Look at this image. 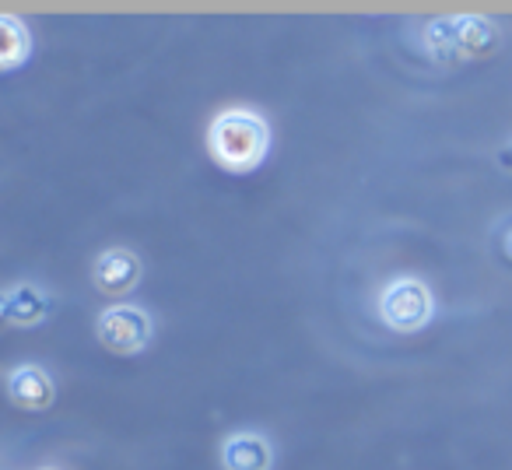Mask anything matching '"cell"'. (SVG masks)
Listing matches in <instances>:
<instances>
[{"mask_svg":"<svg viewBox=\"0 0 512 470\" xmlns=\"http://www.w3.org/2000/svg\"><path fill=\"white\" fill-rule=\"evenodd\" d=\"M221 467L225 470H271L274 446L260 432H235L221 446Z\"/></svg>","mask_w":512,"mask_h":470,"instance_id":"52a82bcc","label":"cell"},{"mask_svg":"<svg viewBox=\"0 0 512 470\" xmlns=\"http://www.w3.org/2000/svg\"><path fill=\"white\" fill-rule=\"evenodd\" d=\"M8 320V295H0V323Z\"/></svg>","mask_w":512,"mask_h":470,"instance_id":"8fae6325","label":"cell"},{"mask_svg":"<svg viewBox=\"0 0 512 470\" xmlns=\"http://www.w3.org/2000/svg\"><path fill=\"white\" fill-rule=\"evenodd\" d=\"M498 162H502V169H505V172H512V141L505 144L502 151H498Z\"/></svg>","mask_w":512,"mask_h":470,"instance_id":"30bf717a","label":"cell"},{"mask_svg":"<svg viewBox=\"0 0 512 470\" xmlns=\"http://www.w3.org/2000/svg\"><path fill=\"white\" fill-rule=\"evenodd\" d=\"M425 46L442 64L484 60L498 50V25L481 15L435 18L432 25H425Z\"/></svg>","mask_w":512,"mask_h":470,"instance_id":"7a4b0ae2","label":"cell"},{"mask_svg":"<svg viewBox=\"0 0 512 470\" xmlns=\"http://www.w3.org/2000/svg\"><path fill=\"white\" fill-rule=\"evenodd\" d=\"M43 470H60V467H43Z\"/></svg>","mask_w":512,"mask_h":470,"instance_id":"4fadbf2b","label":"cell"},{"mask_svg":"<svg viewBox=\"0 0 512 470\" xmlns=\"http://www.w3.org/2000/svg\"><path fill=\"white\" fill-rule=\"evenodd\" d=\"M432 313H435V299L425 281L418 278L390 281L383 288V295H379V316H383V323L393 330H404V334L421 330L432 320Z\"/></svg>","mask_w":512,"mask_h":470,"instance_id":"3957f363","label":"cell"},{"mask_svg":"<svg viewBox=\"0 0 512 470\" xmlns=\"http://www.w3.org/2000/svg\"><path fill=\"white\" fill-rule=\"evenodd\" d=\"M95 337L102 348L116 351V355H137L148 348L151 341V320L144 309L137 306H109L102 309L99 323H95Z\"/></svg>","mask_w":512,"mask_h":470,"instance_id":"277c9868","label":"cell"},{"mask_svg":"<svg viewBox=\"0 0 512 470\" xmlns=\"http://www.w3.org/2000/svg\"><path fill=\"white\" fill-rule=\"evenodd\" d=\"M32 57V32L22 18L0 15V71H15Z\"/></svg>","mask_w":512,"mask_h":470,"instance_id":"ba28073f","label":"cell"},{"mask_svg":"<svg viewBox=\"0 0 512 470\" xmlns=\"http://www.w3.org/2000/svg\"><path fill=\"white\" fill-rule=\"evenodd\" d=\"M95 288L106 295H127L141 281V260L130 250H106L92 267Z\"/></svg>","mask_w":512,"mask_h":470,"instance_id":"5b68a950","label":"cell"},{"mask_svg":"<svg viewBox=\"0 0 512 470\" xmlns=\"http://www.w3.org/2000/svg\"><path fill=\"white\" fill-rule=\"evenodd\" d=\"M50 316V302L39 288L25 285V288H15L8 295V320L18 323V327H36Z\"/></svg>","mask_w":512,"mask_h":470,"instance_id":"9c48e42d","label":"cell"},{"mask_svg":"<svg viewBox=\"0 0 512 470\" xmlns=\"http://www.w3.org/2000/svg\"><path fill=\"white\" fill-rule=\"evenodd\" d=\"M207 148L214 162L228 172H253L271 151V127L264 116L249 109H228L218 113L207 127Z\"/></svg>","mask_w":512,"mask_h":470,"instance_id":"6da1fadb","label":"cell"},{"mask_svg":"<svg viewBox=\"0 0 512 470\" xmlns=\"http://www.w3.org/2000/svg\"><path fill=\"white\" fill-rule=\"evenodd\" d=\"M509 250H512V232H509Z\"/></svg>","mask_w":512,"mask_h":470,"instance_id":"7c38bea8","label":"cell"},{"mask_svg":"<svg viewBox=\"0 0 512 470\" xmlns=\"http://www.w3.org/2000/svg\"><path fill=\"white\" fill-rule=\"evenodd\" d=\"M8 397L25 411H46L57 397V386H53L50 372L39 365H18L8 376Z\"/></svg>","mask_w":512,"mask_h":470,"instance_id":"8992f818","label":"cell"}]
</instances>
